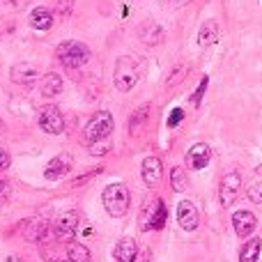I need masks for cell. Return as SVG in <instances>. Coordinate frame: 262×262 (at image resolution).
<instances>
[{
    "label": "cell",
    "mask_w": 262,
    "mask_h": 262,
    "mask_svg": "<svg viewBox=\"0 0 262 262\" xmlns=\"http://www.w3.org/2000/svg\"><path fill=\"white\" fill-rule=\"evenodd\" d=\"M140 262H149V251H147V253H143V260H140Z\"/></svg>",
    "instance_id": "836d02e7"
},
{
    "label": "cell",
    "mask_w": 262,
    "mask_h": 262,
    "mask_svg": "<svg viewBox=\"0 0 262 262\" xmlns=\"http://www.w3.org/2000/svg\"><path fill=\"white\" fill-rule=\"evenodd\" d=\"M138 35H140V39H143V44H147V46H157L163 41V30L154 21H145L143 26H140Z\"/></svg>",
    "instance_id": "2e32d148"
},
{
    "label": "cell",
    "mask_w": 262,
    "mask_h": 262,
    "mask_svg": "<svg viewBox=\"0 0 262 262\" xmlns=\"http://www.w3.org/2000/svg\"><path fill=\"white\" fill-rule=\"evenodd\" d=\"M14 83L18 85H32V83L39 81V67L32 62H21V64H14L12 72H9Z\"/></svg>",
    "instance_id": "30bf717a"
},
{
    "label": "cell",
    "mask_w": 262,
    "mask_h": 262,
    "mask_svg": "<svg viewBox=\"0 0 262 262\" xmlns=\"http://www.w3.org/2000/svg\"><path fill=\"white\" fill-rule=\"evenodd\" d=\"M111 152V143H106V140H99V143H92L90 145V154H95V157H104V154Z\"/></svg>",
    "instance_id": "83f0119b"
},
{
    "label": "cell",
    "mask_w": 262,
    "mask_h": 262,
    "mask_svg": "<svg viewBox=\"0 0 262 262\" xmlns=\"http://www.w3.org/2000/svg\"><path fill=\"white\" fill-rule=\"evenodd\" d=\"M262 253V239L260 237H253L246 244H242L239 249V262H258Z\"/></svg>",
    "instance_id": "44dd1931"
},
{
    "label": "cell",
    "mask_w": 262,
    "mask_h": 262,
    "mask_svg": "<svg viewBox=\"0 0 262 262\" xmlns=\"http://www.w3.org/2000/svg\"><path fill=\"white\" fill-rule=\"evenodd\" d=\"M136 81H138V67L131 58L122 55L118 60V67H115V88L120 92H129L136 85Z\"/></svg>",
    "instance_id": "5b68a950"
},
{
    "label": "cell",
    "mask_w": 262,
    "mask_h": 262,
    "mask_svg": "<svg viewBox=\"0 0 262 262\" xmlns=\"http://www.w3.org/2000/svg\"><path fill=\"white\" fill-rule=\"evenodd\" d=\"M113 127H115L113 115H111L108 111H97L85 127V140L90 145L99 143V140H106L111 134H113Z\"/></svg>",
    "instance_id": "3957f363"
},
{
    "label": "cell",
    "mask_w": 262,
    "mask_h": 262,
    "mask_svg": "<svg viewBox=\"0 0 262 262\" xmlns=\"http://www.w3.org/2000/svg\"><path fill=\"white\" fill-rule=\"evenodd\" d=\"M140 175H143V182L147 186H157L163 177V163L159 161L157 157H147L143 161V168H140Z\"/></svg>",
    "instance_id": "5bb4252c"
},
{
    "label": "cell",
    "mask_w": 262,
    "mask_h": 262,
    "mask_svg": "<svg viewBox=\"0 0 262 262\" xmlns=\"http://www.w3.org/2000/svg\"><path fill=\"white\" fill-rule=\"evenodd\" d=\"M5 262H21V260H18V258H16V255H12V258H7V260H5Z\"/></svg>",
    "instance_id": "e575fe53"
},
{
    "label": "cell",
    "mask_w": 262,
    "mask_h": 262,
    "mask_svg": "<svg viewBox=\"0 0 262 262\" xmlns=\"http://www.w3.org/2000/svg\"><path fill=\"white\" fill-rule=\"evenodd\" d=\"M67 255L69 262H90V249L83 244H76V242H72L67 246Z\"/></svg>",
    "instance_id": "603a6c76"
},
{
    "label": "cell",
    "mask_w": 262,
    "mask_h": 262,
    "mask_svg": "<svg viewBox=\"0 0 262 262\" xmlns=\"http://www.w3.org/2000/svg\"><path fill=\"white\" fill-rule=\"evenodd\" d=\"M69 170H72V157H69V154H58V157H53L49 163H46L44 177L49 182H55V180L67 175Z\"/></svg>",
    "instance_id": "7c38bea8"
},
{
    "label": "cell",
    "mask_w": 262,
    "mask_h": 262,
    "mask_svg": "<svg viewBox=\"0 0 262 262\" xmlns=\"http://www.w3.org/2000/svg\"><path fill=\"white\" fill-rule=\"evenodd\" d=\"M113 258L118 262H136L138 260V244L134 237H122L113 249Z\"/></svg>",
    "instance_id": "9a60e30c"
},
{
    "label": "cell",
    "mask_w": 262,
    "mask_h": 262,
    "mask_svg": "<svg viewBox=\"0 0 262 262\" xmlns=\"http://www.w3.org/2000/svg\"><path fill=\"white\" fill-rule=\"evenodd\" d=\"M260 262H262V253H260Z\"/></svg>",
    "instance_id": "8d00e7d4"
},
{
    "label": "cell",
    "mask_w": 262,
    "mask_h": 262,
    "mask_svg": "<svg viewBox=\"0 0 262 262\" xmlns=\"http://www.w3.org/2000/svg\"><path fill=\"white\" fill-rule=\"evenodd\" d=\"M49 237V221L46 219H32L26 228V239L28 242H44Z\"/></svg>",
    "instance_id": "d6986e66"
},
{
    "label": "cell",
    "mask_w": 262,
    "mask_h": 262,
    "mask_svg": "<svg viewBox=\"0 0 262 262\" xmlns=\"http://www.w3.org/2000/svg\"><path fill=\"white\" fill-rule=\"evenodd\" d=\"M177 223H180V228H182V230H186V232H191V230H195V228H198L200 214H198V209H195L193 203L182 200V203L177 205Z\"/></svg>",
    "instance_id": "9c48e42d"
},
{
    "label": "cell",
    "mask_w": 262,
    "mask_h": 262,
    "mask_svg": "<svg viewBox=\"0 0 262 262\" xmlns=\"http://www.w3.org/2000/svg\"><path fill=\"white\" fill-rule=\"evenodd\" d=\"M55 53H58L60 62L67 69H78L90 60V49L85 44H81V41H62Z\"/></svg>",
    "instance_id": "7a4b0ae2"
},
{
    "label": "cell",
    "mask_w": 262,
    "mask_h": 262,
    "mask_svg": "<svg viewBox=\"0 0 262 262\" xmlns=\"http://www.w3.org/2000/svg\"><path fill=\"white\" fill-rule=\"evenodd\" d=\"M39 92H41L44 97H55V95H60V92H62V78H60L55 72L44 74V76H41V81H39Z\"/></svg>",
    "instance_id": "ac0fdd59"
},
{
    "label": "cell",
    "mask_w": 262,
    "mask_h": 262,
    "mask_svg": "<svg viewBox=\"0 0 262 262\" xmlns=\"http://www.w3.org/2000/svg\"><path fill=\"white\" fill-rule=\"evenodd\" d=\"M170 3H175V5H182V3H189V0H170Z\"/></svg>",
    "instance_id": "d590c367"
},
{
    "label": "cell",
    "mask_w": 262,
    "mask_h": 262,
    "mask_svg": "<svg viewBox=\"0 0 262 262\" xmlns=\"http://www.w3.org/2000/svg\"><path fill=\"white\" fill-rule=\"evenodd\" d=\"M168 221V207L163 200L154 198L149 205H145L143 214H140V228L143 230H163Z\"/></svg>",
    "instance_id": "277c9868"
},
{
    "label": "cell",
    "mask_w": 262,
    "mask_h": 262,
    "mask_svg": "<svg viewBox=\"0 0 262 262\" xmlns=\"http://www.w3.org/2000/svg\"><path fill=\"white\" fill-rule=\"evenodd\" d=\"M186 170L182 166H175L170 170V186H172V191H177V193H182V191H186Z\"/></svg>",
    "instance_id": "cb8c5ba5"
},
{
    "label": "cell",
    "mask_w": 262,
    "mask_h": 262,
    "mask_svg": "<svg viewBox=\"0 0 262 262\" xmlns=\"http://www.w3.org/2000/svg\"><path fill=\"white\" fill-rule=\"evenodd\" d=\"M101 172V168H97V170H90V172H85V175H81V177H76V180L72 182V186H83L88 180H92V177H97Z\"/></svg>",
    "instance_id": "f1b7e54d"
},
{
    "label": "cell",
    "mask_w": 262,
    "mask_h": 262,
    "mask_svg": "<svg viewBox=\"0 0 262 262\" xmlns=\"http://www.w3.org/2000/svg\"><path fill=\"white\" fill-rule=\"evenodd\" d=\"M255 226H258V219L249 209H239V212L232 214V228H235L237 237H251Z\"/></svg>",
    "instance_id": "8fae6325"
},
{
    "label": "cell",
    "mask_w": 262,
    "mask_h": 262,
    "mask_svg": "<svg viewBox=\"0 0 262 262\" xmlns=\"http://www.w3.org/2000/svg\"><path fill=\"white\" fill-rule=\"evenodd\" d=\"M209 159H212V149H209V145L195 143L193 147L186 152V166H189L191 170H203V168L209 163Z\"/></svg>",
    "instance_id": "4fadbf2b"
},
{
    "label": "cell",
    "mask_w": 262,
    "mask_h": 262,
    "mask_svg": "<svg viewBox=\"0 0 262 262\" xmlns=\"http://www.w3.org/2000/svg\"><path fill=\"white\" fill-rule=\"evenodd\" d=\"M7 198H9V184L5 180H0V205L7 203Z\"/></svg>",
    "instance_id": "d6a6232c"
},
{
    "label": "cell",
    "mask_w": 262,
    "mask_h": 262,
    "mask_svg": "<svg viewBox=\"0 0 262 262\" xmlns=\"http://www.w3.org/2000/svg\"><path fill=\"white\" fill-rule=\"evenodd\" d=\"M182 118H184V111H182V108H175V111H172V115L168 118V127H175V124H180Z\"/></svg>",
    "instance_id": "4dcf8cb0"
},
{
    "label": "cell",
    "mask_w": 262,
    "mask_h": 262,
    "mask_svg": "<svg viewBox=\"0 0 262 262\" xmlns=\"http://www.w3.org/2000/svg\"><path fill=\"white\" fill-rule=\"evenodd\" d=\"M55 12L58 16H69L74 12V0H55Z\"/></svg>",
    "instance_id": "484cf974"
},
{
    "label": "cell",
    "mask_w": 262,
    "mask_h": 262,
    "mask_svg": "<svg viewBox=\"0 0 262 262\" xmlns=\"http://www.w3.org/2000/svg\"><path fill=\"white\" fill-rule=\"evenodd\" d=\"M9 163H12V157H9V152L0 145V170H7Z\"/></svg>",
    "instance_id": "f546056e"
},
{
    "label": "cell",
    "mask_w": 262,
    "mask_h": 262,
    "mask_svg": "<svg viewBox=\"0 0 262 262\" xmlns=\"http://www.w3.org/2000/svg\"><path fill=\"white\" fill-rule=\"evenodd\" d=\"M30 26L35 28V30H49V28L53 26V14L46 7H35L30 12Z\"/></svg>",
    "instance_id": "7402d4cb"
},
{
    "label": "cell",
    "mask_w": 262,
    "mask_h": 262,
    "mask_svg": "<svg viewBox=\"0 0 262 262\" xmlns=\"http://www.w3.org/2000/svg\"><path fill=\"white\" fill-rule=\"evenodd\" d=\"M78 214L76 212H62L58 219L53 221V235L58 239H72L78 230Z\"/></svg>",
    "instance_id": "ba28073f"
},
{
    "label": "cell",
    "mask_w": 262,
    "mask_h": 262,
    "mask_svg": "<svg viewBox=\"0 0 262 262\" xmlns=\"http://www.w3.org/2000/svg\"><path fill=\"white\" fill-rule=\"evenodd\" d=\"M246 195H249L251 203L262 205V180L260 182H253V184L249 186V191H246Z\"/></svg>",
    "instance_id": "d4e9b609"
},
{
    "label": "cell",
    "mask_w": 262,
    "mask_h": 262,
    "mask_svg": "<svg viewBox=\"0 0 262 262\" xmlns=\"http://www.w3.org/2000/svg\"><path fill=\"white\" fill-rule=\"evenodd\" d=\"M184 74H186V69H184V67H177V69H175V74H172V78H168V81H166V85H168V88L175 85V83L180 81V78L184 76Z\"/></svg>",
    "instance_id": "1f68e13d"
},
{
    "label": "cell",
    "mask_w": 262,
    "mask_h": 262,
    "mask_svg": "<svg viewBox=\"0 0 262 262\" xmlns=\"http://www.w3.org/2000/svg\"><path fill=\"white\" fill-rule=\"evenodd\" d=\"M207 83H209V78L205 76V78H200V83H198V88H195V92H193V97H191V104L193 106H198L200 104V99H203V95H205V90H207Z\"/></svg>",
    "instance_id": "4316f807"
},
{
    "label": "cell",
    "mask_w": 262,
    "mask_h": 262,
    "mask_svg": "<svg viewBox=\"0 0 262 262\" xmlns=\"http://www.w3.org/2000/svg\"><path fill=\"white\" fill-rule=\"evenodd\" d=\"M219 35H221V30H219V23L209 18V21H205L203 26H200L198 44L200 46H212L214 41H219Z\"/></svg>",
    "instance_id": "ffe728a7"
},
{
    "label": "cell",
    "mask_w": 262,
    "mask_h": 262,
    "mask_svg": "<svg viewBox=\"0 0 262 262\" xmlns=\"http://www.w3.org/2000/svg\"><path fill=\"white\" fill-rule=\"evenodd\" d=\"M101 203H104L106 212H108L113 219H122L124 214L129 212L131 193L122 182H115V184H108L104 189V193H101Z\"/></svg>",
    "instance_id": "6da1fadb"
},
{
    "label": "cell",
    "mask_w": 262,
    "mask_h": 262,
    "mask_svg": "<svg viewBox=\"0 0 262 262\" xmlns=\"http://www.w3.org/2000/svg\"><path fill=\"white\" fill-rule=\"evenodd\" d=\"M37 124H39V129L44 131V134L58 136V134H62V129H64V118H62V113L58 111V106L49 104V106H44V108L39 111Z\"/></svg>",
    "instance_id": "8992f818"
},
{
    "label": "cell",
    "mask_w": 262,
    "mask_h": 262,
    "mask_svg": "<svg viewBox=\"0 0 262 262\" xmlns=\"http://www.w3.org/2000/svg\"><path fill=\"white\" fill-rule=\"evenodd\" d=\"M147 122H149V104H145V106H140V108H136V113L129 118V134L140 136L143 129L147 127Z\"/></svg>",
    "instance_id": "e0dca14e"
},
{
    "label": "cell",
    "mask_w": 262,
    "mask_h": 262,
    "mask_svg": "<svg viewBox=\"0 0 262 262\" xmlns=\"http://www.w3.org/2000/svg\"><path fill=\"white\" fill-rule=\"evenodd\" d=\"M239 191H242V175L239 172H228L221 180V189H219V198H221L223 207H230L237 200Z\"/></svg>",
    "instance_id": "52a82bcc"
}]
</instances>
